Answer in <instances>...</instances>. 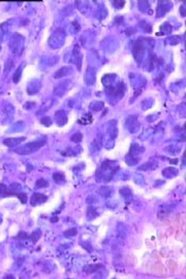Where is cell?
<instances>
[{
	"label": "cell",
	"instance_id": "6da1fadb",
	"mask_svg": "<svg viewBox=\"0 0 186 279\" xmlns=\"http://www.w3.org/2000/svg\"><path fill=\"white\" fill-rule=\"evenodd\" d=\"M46 144V140H43V141H34V142H30L25 144L24 146L22 147H18V148L14 149L16 153L21 155H28L31 154V153L37 151L39 148L43 146Z\"/></svg>",
	"mask_w": 186,
	"mask_h": 279
},
{
	"label": "cell",
	"instance_id": "44dd1931",
	"mask_svg": "<svg viewBox=\"0 0 186 279\" xmlns=\"http://www.w3.org/2000/svg\"><path fill=\"white\" fill-rule=\"evenodd\" d=\"M22 68H23V64H21L19 67H18L17 71H16L15 75H14V82L15 83H18L20 81V78H21V73H22Z\"/></svg>",
	"mask_w": 186,
	"mask_h": 279
},
{
	"label": "cell",
	"instance_id": "7c38bea8",
	"mask_svg": "<svg viewBox=\"0 0 186 279\" xmlns=\"http://www.w3.org/2000/svg\"><path fill=\"white\" fill-rule=\"evenodd\" d=\"M101 265L100 264H97V265H87V266L84 267V272L86 273V274H90V273H94L96 272L98 269L101 268Z\"/></svg>",
	"mask_w": 186,
	"mask_h": 279
},
{
	"label": "cell",
	"instance_id": "7a4b0ae2",
	"mask_svg": "<svg viewBox=\"0 0 186 279\" xmlns=\"http://www.w3.org/2000/svg\"><path fill=\"white\" fill-rule=\"evenodd\" d=\"M126 91V86L124 85V83L119 82L117 85H110L107 86V94L112 98H121Z\"/></svg>",
	"mask_w": 186,
	"mask_h": 279
},
{
	"label": "cell",
	"instance_id": "ffe728a7",
	"mask_svg": "<svg viewBox=\"0 0 186 279\" xmlns=\"http://www.w3.org/2000/svg\"><path fill=\"white\" fill-rule=\"evenodd\" d=\"M120 193L121 195H123L124 198H130L131 196V191L128 187H123V188L120 189Z\"/></svg>",
	"mask_w": 186,
	"mask_h": 279
},
{
	"label": "cell",
	"instance_id": "9a60e30c",
	"mask_svg": "<svg viewBox=\"0 0 186 279\" xmlns=\"http://www.w3.org/2000/svg\"><path fill=\"white\" fill-rule=\"evenodd\" d=\"M139 9L140 11H142L143 13H145V11H147V13H150L152 14V11H150V4L149 2H147V1H140L139 2Z\"/></svg>",
	"mask_w": 186,
	"mask_h": 279
},
{
	"label": "cell",
	"instance_id": "8992f818",
	"mask_svg": "<svg viewBox=\"0 0 186 279\" xmlns=\"http://www.w3.org/2000/svg\"><path fill=\"white\" fill-rule=\"evenodd\" d=\"M55 118H56V122H57L58 126H63V125H65L67 123L66 113H65L63 110H60V111L56 112Z\"/></svg>",
	"mask_w": 186,
	"mask_h": 279
},
{
	"label": "cell",
	"instance_id": "277c9868",
	"mask_svg": "<svg viewBox=\"0 0 186 279\" xmlns=\"http://www.w3.org/2000/svg\"><path fill=\"white\" fill-rule=\"evenodd\" d=\"M172 3L170 1H158V5L156 9V17L161 18L171 9Z\"/></svg>",
	"mask_w": 186,
	"mask_h": 279
},
{
	"label": "cell",
	"instance_id": "83f0119b",
	"mask_svg": "<svg viewBox=\"0 0 186 279\" xmlns=\"http://www.w3.org/2000/svg\"><path fill=\"white\" fill-rule=\"evenodd\" d=\"M113 4L115 5V7L120 9L125 5V1H123V0H116V1H113Z\"/></svg>",
	"mask_w": 186,
	"mask_h": 279
},
{
	"label": "cell",
	"instance_id": "836d02e7",
	"mask_svg": "<svg viewBox=\"0 0 186 279\" xmlns=\"http://www.w3.org/2000/svg\"><path fill=\"white\" fill-rule=\"evenodd\" d=\"M169 160H170V162H171L172 164H173V163H175V164H176V163H178V159H177V158H175V159H169Z\"/></svg>",
	"mask_w": 186,
	"mask_h": 279
},
{
	"label": "cell",
	"instance_id": "d6986e66",
	"mask_svg": "<svg viewBox=\"0 0 186 279\" xmlns=\"http://www.w3.org/2000/svg\"><path fill=\"white\" fill-rule=\"evenodd\" d=\"M71 140L73 143H80L82 140H83V135H82L81 132H76L75 135H71Z\"/></svg>",
	"mask_w": 186,
	"mask_h": 279
},
{
	"label": "cell",
	"instance_id": "f1b7e54d",
	"mask_svg": "<svg viewBox=\"0 0 186 279\" xmlns=\"http://www.w3.org/2000/svg\"><path fill=\"white\" fill-rule=\"evenodd\" d=\"M167 265V267H169L170 270H171L172 272H175V271L177 270V264H176L174 260H169Z\"/></svg>",
	"mask_w": 186,
	"mask_h": 279
},
{
	"label": "cell",
	"instance_id": "ba28073f",
	"mask_svg": "<svg viewBox=\"0 0 186 279\" xmlns=\"http://www.w3.org/2000/svg\"><path fill=\"white\" fill-rule=\"evenodd\" d=\"M73 58H75V62L77 64V67L79 70H81V65H82V59H83V55H82L81 51L79 49V46H76L73 49Z\"/></svg>",
	"mask_w": 186,
	"mask_h": 279
},
{
	"label": "cell",
	"instance_id": "30bf717a",
	"mask_svg": "<svg viewBox=\"0 0 186 279\" xmlns=\"http://www.w3.org/2000/svg\"><path fill=\"white\" fill-rule=\"evenodd\" d=\"M71 71H73L71 67H69V66H64V67H62V68H60L59 70L56 71V73H55V75H54V77H55L56 79H59V78H63V77H65V75H71Z\"/></svg>",
	"mask_w": 186,
	"mask_h": 279
},
{
	"label": "cell",
	"instance_id": "2e32d148",
	"mask_svg": "<svg viewBox=\"0 0 186 279\" xmlns=\"http://www.w3.org/2000/svg\"><path fill=\"white\" fill-rule=\"evenodd\" d=\"M41 232L39 230H35L34 232L32 233V235L29 237V239H31L33 244H35V243L41 239Z\"/></svg>",
	"mask_w": 186,
	"mask_h": 279
},
{
	"label": "cell",
	"instance_id": "ac0fdd59",
	"mask_svg": "<svg viewBox=\"0 0 186 279\" xmlns=\"http://www.w3.org/2000/svg\"><path fill=\"white\" fill-rule=\"evenodd\" d=\"M98 192L101 196H103V198H108V196H110V194H111V189L108 188V187H101V188L98 190Z\"/></svg>",
	"mask_w": 186,
	"mask_h": 279
},
{
	"label": "cell",
	"instance_id": "d4e9b609",
	"mask_svg": "<svg viewBox=\"0 0 186 279\" xmlns=\"http://www.w3.org/2000/svg\"><path fill=\"white\" fill-rule=\"evenodd\" d=\"M16 196H17V198H19V200L21 201L22 204H26V203H27V194H26V193L18 192Z\"/></svg>",
	"mask_w": 186,
	"mask_h": 279
},
{
	"label": "cell",
	"instance_id": "4fadbf2b",
	"mask_svg": "<svg viewBox=\"0 0 186 279\" xmlns=\"http://www.w3.org/2000/svg\"><path fill=\"white\" fill-rule=\"evenodd\" d=\"M172 29H173V27H172L169 23H163L162 25L160 26V31H159V33H157V34L158 35L169 34V33L172 32Z\"/></svg>",
	"mask_w": 186,
	"mask_h": 279
},
{
	"label": "cell",
	"instance_id": "e575fe53",
	"mask_svg": "<svg viewBox=\"0 0 186 279\" xmlns=\"http://www.w3.org/2000/svg\"><path fill=\"white\" fill-rule=\"evenodd\" d=\"M56 221H58V217H53V218H51V222H56Z\"/></svg>",
	"mask_w": 186,
	"mask_h": 279
},
{
	"label": "cell",
	"instance_id": "5b68a950",
	"mask_svg": "<svg viewBox=\"0 0 186 279\" xmlns=\"http://www.w3.org/2000/svg\"><path fill=\"white\" fill-rule=\"evenodd\" d=\"M48 201V196L43 193H33L32 196H31V205L32 206H37L39 204H43V203H46Z\"/></svg>",
	"mask_w": 186,
	"mask_h": 279
},
{
	"label": "cell",
	"instance_id": "4316f807",
	"mask_svg": "<svg viewBox=\"0 0 186 279\" xmlns=\"http://www.w3.org/2000/svg\"><path fill=\"white\" fill-rule=\"evenodd\" d=\"M140 25L142 26V27L145 29V31L146 32H148V33H150V32H152V27L151 26L149 25V24H147L146 22H144V21H142L141 23H140Z\"/></svg>",
	"mask_w": 186,
	"mask_h": 279
},
{
	"label": "cell",
	"instance_id": "4dcf8cb0",
	"mask_svg": "<svg viewBox=\"0 0 186 279\" xmlns=\"http://www.w3.org/2000/svg\"><path fill=\"white\" fill-rule=\"evenodd\" d=\"M153 270L154 271H157L158 273H161V274H163L165 273V268H163L161 265H156V266L153 267Z\"/></svg>",
	"mask_w": 186,
	"mask_h": 279
},
{
	"label": "cell",
	"instance_id": "484cf974",
	"mask_svg": "<svg viewBox=\"0 0 186 279\" xmlns=\"http://www.w3.org/2000/svg\"><path fill=\"white\" fill-rule=\"evenodd\" d=\"M77 233H78L77 228H69V230H67L66 232H64V235L66 237H73V236H76Z\"/></svg>",
	"mask_w": 186,
	"mask_h": 279
},
{
	"label": "cell",
	"instance_id": "cb8c5ba5",
	"mask_svg": "<svg viewBox=\"0 0 186 279\" xmlns=\"http://www.w3.org/2000/svg\"><path fill=\"white\" fill-rule=\"evenodd\" d=\"M53 179L56 182H60V181L65 180V176L62 173H55V174H53Z\"/></svg>",
	"mask_w": 186,
	"mask_h": 279
},
{
	"label": "cell",
	"instance_id": "3957f363",
	"mask_svg": "<svg viewBox=\"0 0 186 279\" xmlns=\"http://www.w3.org/2000/svg\"><path fill=\"white\" fill-rule=\"evenodd\" d=\"M144 52H145V47H144L143 41L140 37L139 39H137V41H135V46L133 48V55L135 57V60L138 63H141L142 58L144 56Z\"/></svg>",
	"mask_w": 186,
	"mask_h": 279
},
{
	"label": "cell",
	"instance_id": "e0dca14e",
	"mask_svg": "<svg viewBox=\"0 0 186 279\" xmlns=\"http://www.w3.org/2000/svg\"><path fill=\"white\" fill-rule=\"evenodd\" d=\"M91 122H92V116H91V114H86L85 116L82 117V118L79 120V123H80V124H84V125L90 124Z\"/></svg>",
	"mask_w": 186,
	"mask_h": 279
},
{
	"label": "cell",
	"instance_id": "1f68e13d",
	"mask_svg": "<svg viewBox=\"0 0 186 279\" xmlns=\"http://www.w3.org/2000/svg\"><path fill=\"white\" fill-rule=\"evenodd\" d=\"M180 13H181L182 17H185V3L183 4V6L180 7Z\"/></svg>",
	"mask_w": 186,
	"mask_h": 279
},
{
	"label": "cell",
	"instance_id": "d6a6232c",
	"mask_svg": "<svg viewBox=\"0 0 186 279\" xmlns=\"http://www.w3.org/2000/svg\"><path fill=\"white\" fill-rule=\"evenodd\" d=\"M122 21H123V17H117V18L115 19V22H116L117 24H121Z\"/></svg>",
	"mask_w": 186,
	"mask_h": 279
},
{
	"label": "cell",
	"instance_id": "8fae6325",
	"mask_svg": "<svg viewBox=\"0 0 186 279\" xmlns=\"http://www.w3.org/2000/svg\"><path fill=\"white\" fill-rule=\"evenodd\" d=\"M25 140V137H18V139H6L4 140L3 144L6 145L9 147H14L16 145H19L20 143H22Z\"/></svg>",
	"mask_w": 186,
	"mask_h": 279
},
{
	"label": "cell",
	"instance_id": "603a6c76",
	"mask_svg": "<svg viewBox=\"0 0 186 279\" xmlns=\"http://www.w3.org/2000/svg\"><path fill=\"white\" fill-rule=\"evenodd\" d=\"M41 123L43 125H45V126L49 127V126H51V125H52V120H51V118H50V117L43 116V117H41Z\"/></svg>",
	"mask_w": 186,
	"mask_h": 279
},
{
	"label": "cell",
	"instance_id": "f546056e",
	"mask_svg": "<svg viewBox=\"0 0 186 279\" xmlns=\"http://www.w3.org/2000/svg\"><path fill=\"white\" fill-rule=\"evenodd\" d=\"M17 239H19V240H23V239H29V236L27 235V233H25V232H20L19 233V235H18L17 237H16Z\"/></svg>",
	"mask_w": 186,
	"mask_h": 279
},
{
	"label": "cell",
	"instance_id": "52a82bcc",
	"mask_svg": "<svg viewBox=\"0 0 186 279\" xmlns=\"http://www.w3.org/2000/svg\"><path fill=\"white\" fill-rule=\"evenodd\" d=\"M17 191L11 190L5 184L0 183V198H7V196H11V195H17Z\"/></svg>",
	"mask_w": 186,
	"mask_h": 279
},
{
	"label": "cell",
	"instance_id": "9c48e42d",
	"mask_svg": "<svg viewBox=\"0 0 186 279\" xmlns=\"http://www.w3.org/2000/svg\"><path fill=\"white\" fill-rule=\"evenodd\" d=\"M162 175L165 178H169V179L174 178V177H176L178 175V170L174 167H165V170L162 171Z\"/></svg>",
	"mask_w": 186,
	"mask_h": 279
},
{
	"label": "cell",
	"instance_id": "5bb4252c",
	"mask_svg": "<svg viewBox=\"0 0 186 279\" xmlns=\"http://www.w3.org/2000/svg\"><path fill=\"white\" fill-rule=\"evenodd\" d=\"M157 167V164L155 162H152V161H149V162L144 163L143 165L139 167V170H143V171H148V170H153Z\"/></svg>",
	"mask_w": 186,
	"mask_h": 279
},
{
	"label": "cell",
	"instance_id": "7402d4cb",
	"mask_svg": "<svg viewBox=\"0 0 186 279\" xmlns=\"http://www.w3.org/2000/svg\"><path fill=\"white\" fill-rule=\"evenodd\" d=\"M48 185H49V183H48L47 180H45V179H38V180L36 181V183H35V186L37 187V188H43V187H48Z\"/></svg>",
	"mask_w": 186,
	"mask_h": 279
}]
</instances>
